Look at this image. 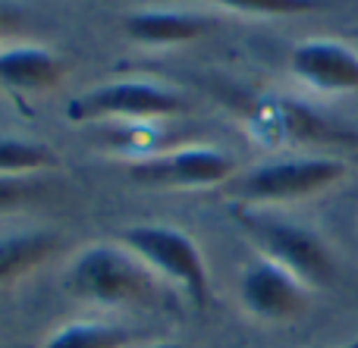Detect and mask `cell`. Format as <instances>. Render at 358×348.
<instances>
[{"instance_id":"3957f363","label":"cell","mask_w":358,"mask_h":348,"mask_svg":"<svg viewBox=\"0 0 358 348\" xmlns=\"http://www.w3.org/2000/svg\"><path fill=\"white\" fill-rule=\"evenodd\" d=\"M236 220L242 232L255 242V248L261 251V257H271L273 264L296 273L311 292L336 280V257L315 229L264 211H252V207L239 211Z\"/></svg>"},{"instance_id":"9a60e30c","label":"cell","mask_w":358,"mask_h":348,"mask_svg":"<svg viewBox=\"0 0 358 348\" xmlns=\"http://www.w3.org/2000/svg\"><path fill=\"white\" fill-rule=\"evenodd\" d=\"M44 188L35 176H0V213L29 207L41 201Z\"/></svg>"},{"instance_id":"4fadbf2b","label":"cell","mask_w":358,"mask_h":348,"mask_svg":"<svg viewBox=\"0 0 358 348\" xmlns=\"http://www.w3.org/2000/svg\"><path fill=\"white\" fill-rule=\"evenodd\" d=\"M60 167L50 144L29 138H0V176H38Z\"/></svg>"},{"instance_id":"30bf717a","label":"cell","mask_w":358,"mask_h":348,"mask_svg":"<svg viewBox=\"0 0 358 348\" xmlns=\"http://www.w3.org/2000/svg\"><path fill=\"white\" fill-rule=\"evenodd\" d=\"M210 29L208 16H195V13H179V10H138L123 19L126 38L136 44H148V47H167V44H185L201 38Z\"/></svg>"},{"instance_id":"8fae6325","label":"cell","mask_w":358,"mask_h":348,"mask_svg":"<svg viewBox=\"0 0 358 348\" xmlns=\"http://www.w3.org/2000/svg\"><path fill=\"white\" fill-rule=\"evenodd\" d=\"M57 248H60V236L48 229L0 236V286L19 280V276H29L44 261H50L57 255Z\"/></svg>"},{"instance_id":"7c38bea8","label":"cell","mask_w":358,"mask_h":348,"mask_svg":"<svg viewBox=\"0 0 358 348\" xmlns=\"http://www.w3.org/2000/svg\"><path fill=\"white\" fill-rule=\"evenodd\" d=\"M132 333L110 320H73L54 330L38 348H129Z\"/></svg>"},{"instance_id":"7a4b0ae2","label":"cell","mask_w":358,"mask_h":348,"mask_svg":"<svg viewBox=\"0 0 358 348\" xmlns=\"http://www.w3.org/2000/svg\"><path fill=\"white\" fill-rule=\"evenodd\" d=\"M349 176V163L334 154L273 157L233 179V195L252 211L311 201Z\"/></svg>"},{"instance_id":"6da1fadb","label":"cell","mask_w":358,"mask_h":348,"mask_svg":"<svg viewBox=\"0 0 358 348\" xmlns=\"http://www.w3.org/2000/svg\"><path fill=\"white\" fill-rule=\"evenodd\" d=\"M63 286L73 298L98 308H148L161 295V280L126 245L110 242L82 248Z\"/></svg>"},{"instance_id":"52a82bcc","label":"cell","mask_w":358,"mask_h":348,"mask_svg":"<svg viewBox=\"0 0 358 348\" xmlns=\"http://www.w3.org/2000/svg\"><path fill=\"white\" fill-rule=\"evenodd\" d=\"M308 295L311 289L296 273L273 264L271 257L258 255L252 264L242 267L239 301L248 317L261 320V324H286V320L299 317Z\"/></svg>"},{"instance_id":"8992f818","label":"cell","mask_w":358,"mask_h":348,"mask_svg":"<svg viewBox=\"0 0 358 348\" xmlns=\"http://www.w3.org/2000/svg\"><path fill=\"white\" fill-rule=\"evenodd\" d=\"M239 176V163L220 148L192 144V148L161 151L155 157L129 163V179L151 188H217Z\"/></svg>"},{"instance_id":"e0dca14e","label":"cell","mask_w":358,"mask_h":348,"mask_svg":"<svg viewBox=\"0 0 358 348\" xmlns=\"http://www.w3.org/2000/svg\"><path fill=\"white\" fill-rule=\"evenodd\" d=\"M145 348H185V345H179V342H151Z\"/></svg>"},{"instance_id":"5bb4252c","label":"cell","mask_w":358,"mask_h":348,"mask_svg":"<svg viewBox=\"0 0 358 348\" xmlns=\"http://www.w3.org/2000/svg\"><path fill=\"white\" fill-rule=\"evenodd\" d=\"M233 13H248V16H299V13L321 10L324 0H201Z\"/></svg>"},{"instance_id":"2e32d148","label":"cell","mask_w":358,"mask_h":348,"mask_svg":"<svg viewBox=\"0 0 358 348\" xmlns=\"http://www.w3.org/2000/svg\"><path fill=\"white\" fill-rule=\"evenodd\" d=\"M19 22H22V13H19V6H13L10 0H0V50L6 47V38H10L13 31L19 29Z\"/></svg>"},{"instance_id":"277c9868","label":"cell","mask_w":358,"mask_h":348,"mask_svg":"<svg viewBox=\"0 0 358 348\" xmlns=\"http://www.w3.org/2000/svg\"><path fill=\"white\" fill-rule=\"evenodd\" d=\"M120 245H126L161 282L176 286L195 308H204L210 301L208 264L189 232L164 223H142L129 226L120 236Z\"/></svg>"},{"instance_id":"9c48e42d","label":"cell","mask_w":358,"mask_h":348,"mask_svg":"<svg viewBox=\"0 0 358 348\" xmlns=\"http://www.w3.org/2000/svg\"><path fill=\"white\" fill-rule=\"evenodd\" d=\"M66 75V63L57 54L31 44L0 50V82L13 91H50Z\"/></svg>"},{"instance_id":"5b68a950","label":"cell","mask_w":358,"mask_h":348,"mask_svg":"<svg viewBox=\"0 0 358 348\" xmlns=\"http://www.w3.org/2000/svg\"><path fill=\"white\" fill-rule=\"evenodd\" d=\"M185 110V98L173 88L157 82H110L79 94L66 107L73 123L94 119H132V123H155V119L179 116Z\"/></svg>"},{"instance_id":"ba28073f","label":"cell","mask_w":358,"mask_h":348,"mask_svg":"<svg viewBox=\"0 0 358 348\" xmlns=\"http://www.w3.org/2000/svg\"><path fill=\"white\" fill-rule=\"evenodd\" d=\"M289 73L317 94L358 91V50L336 38H305L289 50Z\"/></svg>"}]
</instances>
